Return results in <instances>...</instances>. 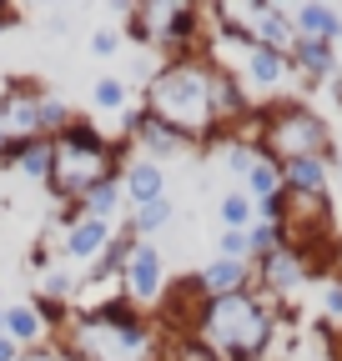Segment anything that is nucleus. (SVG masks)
Segmentation results:
<instances>
[{
    "mask_svg": "<svg viewBox=\"0 0 342 361\" xmlns=\"http://www.w3.org/2000/svg\"><path fill=\"white\" fill-rule=\"evenodd\" d=\"M16 20H20V16H16V11H11V6H0V30H11V25H16Z\"/></svg>",
    "mask_w": 342,
    "mask_h": 361,
    "instance_id": "f704fd0d",
    "label": "nucleus"
},
{
    "mask_svg": "<svg viewBox=\"0 0 342 361\" xmlns=\"http://www.w3.org/2000/svg\"><path fill=\"white\" fill-rule=\"evenodd\" d=\"M247 16H252V35H256V45H267V51H277V56H292V45H297L292 11H277V6H267V0H252Z\"/></svg>",
    "mask_w": 342,
    "mask_h": 361,
    "instance_id": "f8f14e48",
    "label": "nucleus"
},
{
    "mask_svg": "<svg viewBox=\"0 0 342 361\" xmlns=\"http://www.w3.org/2000/svg\"><path fill=\"white\" fill-rule=\"evenodd\" d=\"M252 141L277 166H287V161H332V130L302 101L267 106L262 116H256V135H252Z\"/></svg>",
    "mask_w": 342,
    "mask_h": 361,
    "instance_id": "39448f33",
    "label": "nucleus"
},
{
    "mask_svg": "<svg viewBox=\"0 0 342 361\" xmlns=\"http://www.w3.org/2000/svg\"><path fill=\"white\" fill-rule=\"evenodd\" d=\"M191 281H196V291L211 301V296H237V291H252V281H256V276H252V261H222V256H217V261H206Z\"/></svg>",
    "mask_w": 342,
    "mask_h": 361,
    "instance_id": "ddd939ff",
    "label": "nucleus"
},
{
    "mask_svg": "<svg viewBox=\"0 0 342 361\" xmlns=\"http://www.w3.org/2000/svg\"><path fill=\"white\" fill-rule=\"evenodd\" d=\"M0 336H6V306H0Z\"/></svg>",
    "mask_w": 342,
    "mask_h": 361,
    "instance_id": "c9c22d12",
    "label": "nucleus"
},
{
    "mask_svg": "<svg viewBox=\"0 0 342 361\" xmlns=\"http://www.w3.org/2000/svg\"><path fill=\"white\" fill-rule=\"evenodd\" d=\"M171 211H177V206H171L166 196H156V201H146V206H131V221H126V226H131V231L146 241L151 231H161V226L171 221Z\"/></svg>",
    "mask_w": 342,
    "mask_h": 361,
    "instance_id": "5701e85b",
    "label": "nucleus"
},
{
    "mask_svg": "<svg viewBox=\"0 0 342 361\" xmlns=\"http://www.w3.org/2000/svg\"><path fill=\"white\" fill-rule=\"evenodd\" d=\"M116 51H121V30H96V35H91V56L106 61V56H116Z\"/></svg>",
    "mask_w": 342,
    "mask_h": 361,
    "instance_id": "2f4dec72",
    "label": "nucleus"
},
{
    "mask_svg": "<svg viewBox=\"0 0 342 361\" xmlns=\"http://www.w3.org/2000/svg\"><path fill=\"white\" fill-rule=\"evenodd\" d=\"M287 61H292V71H302L307 80H327L337 71V45L332 40H302V35H297Z\"/></svg>",
    "mask_w": 342,
    "mask_h": 361,
    "instance_id": "f3484780",
    "label": "nucleus"
},
{
    "mask_svg": "<svg viewBox=\"0 0 342 361\" xmlns=\"http://www.w3.org/2000/svg\"><path fill=\"white\" fill-rule=\"evenodd\" d=\"M217 256H222V261H252L247 231H222V236H217Z\"/></svg>",
    "mask_w": 342,
    "mask_h": 361,
    "instance_id": "c756f323",
    "label": "nucleus"
},
{
    "mask_svg": "<svg viewBox=\"0 0 342 361\" xmlns=\"http://www.w3.org/2000/svg\"><path fill=\"white\" fill-rule=\"evenodd\" d=\"M272 336H277V306L256 286L201 301L196 326H191V341L206 346L217 361H262Z\"/></svg>",
    "mask_w": 342,
    "mask_h": 361,
    "instance_id": "7ed1b4c3",
    "label": "nucleus"
},
{
    "mask_svg": "<svg viewBox=\"0 0 342 361\" xmlns=\"http://www.w3.org/2000/svg\"><path fill=\"white\" fill-rule=\"evenodd\" d=\"M337 101H342V80H337Z\"/></svg>",
    "mask_w": 342,
    "mask_h": 361,
    "instance_id": "e433bc0d",
    "label": "nucleus"
},
{
    "mask_svg": "<svg viewBox=\"0 0 342 361\" xmlns=\"http://www.w3.org/2000/svg\"><path fill=\"white\" fill-rule=\"evenodd\" d=\"M6 166H11L16 176H25V180H51V141H46V135H35V141L20 146Z\"/></svg>",
    "mask_w": 342,
    "mask_h": 361,
    "instance_id": "412c9836",
    "label": "nucleus"
},
{
    "mask_svg": "<svg viewBox=\"0 0 342 361\" xmlns=\"http://www.w3.org/2000/svg\"><path fill=\"white\" fill-rule=\"evenodd\" d=\"M252 276L262 281V291L272 296V301H287V296H297L307 281H312V261L297 251V246H277L272 256H262V261H252Z\"/></svg>",
    "mask_w": 342,
    "mask_h": 361,
    "instance_id": "6e6552de",
    "label": "nucleus"
},
{
    "mask_svg": "<svg viewBox=\"0 0 342 361\" xmlns=\"http://www.w3.org/2000/svg\"><path fill=\"white\" fill-rule=\"evenodd\" d=\"M51 341L71 361H161V331L126 296L76 311Z\"/></svg>",
    "mask_w": 342,
    "mask_h": 361,
    "instance_id": "f257e3e1",
    "label": "nucleus"
},
{
    "mask_svg": "<svg viewBox=\"0 0 342 361\" xmlns=\"http://www.w3.org/2000/svg\"><path fill=\"white\" fill-rule=\"evenodd\" d=\"M282 241H287V236H282V226H267V221H252V226H247V246H252V261L272 256Z\"/></svg>",
    "mask_w": 342,
    "mask_h": 361,
    "instance_id": "bb28decb",
    "label": "nucleus"
},
{
    "mask_svg": "<svg viewBox=\"0 0 342 361\" xmlns=\"http://www.w3.org/2000/svg\"><path fill=\"white\" fill-rule=\"evenodd\" d=\"M16 361H66V351H61L56 341H40V346H25Z\"/></svg>",
    "mask_w": 342,
    "mask_h": 361,
    "instance_id": "473e14b6",
    "label": "nucleus"
},
{
    "mask_svg": "<svg viewBox=\"0 0 342 361\" xmlns=\"http://www.w3.org/2000/svg\"><path fill=\"white\" fill-rule=\"evenodd\" d=\"M76 116H71V106L61 101V96H51V90H46V96H40V135H46V141H56V135L71 126Z\"/></svg>",
    "mask_w": 342,
    "mask_h": 361,
    "instance_id": "393cba45",
    "label": "nucleus"
},
{
    "mask_svg": "<svg viewBox=\"0 0 342 361\" xmlns=\"http://www.w3.org/2000/svg\"><path fill=\"white\" fill-rule=\"evenodd\" d=\"M40 96H46V85L30 75L6 80V90H0V161H11L40 135Z\"/></svg>",
    "mask_w": 342,
    "mask_h": 361,
    "instance_id": "423d86ee",
    "label": "nucleus"
},
{
    "mask_svg": "<svg viewBox=\"0 0 342 361\" xmlns=\"http://www.w3.org/2000/svg\"><path fill=\"white\" fill-rule=\"evenodd\" d=\"M121 206H126V196H121V176H111V180H101V186L86 196L76 211H81V216H91V221H111V226H116Z\"/></svg>",
    "mask_w": 342,
    "mask_h": 361,
    "instance_id": "aec40b11",
    "label": "nucleus"
},
{
    "mask_svg": "<svg viewBox=\"0 0 342 361\" xmlns=\"http://www.w3.org/2000/svg\"><path fill=\"white\" fill-rule=\"evenodd\" d=\"M161 361H217V356L196 346L191 336H161Z\"/></svg>",
    "mask_w": 342,
    "mask_h": 361,
    "instance_id": "c85d7f7f",
    "label": "nucleus"
},
{
    "mask_svg": "<svg viewBox=\"0 0 342 361\" xmlns=\"http://www.w3.org/2000/svg\"><path fill=\"white\" fill-rule=\"evenodd\" d=\"M111 236H116V226H111V221H91V216L71 211V221L61 226L56 251H61V261H66V266H91V261L101 266V256H106Z\"/></svg>",
    "mask_w": 342,
    "mask_h": 361,
    "instance_id": "1a4fd4ad",
    "label": "nucleus"
},
{
    "mask_svg": "<svg viewBox=\"0 0 342 361\" xmlns=\"http://www.w3.org/2000/svg\"><path fill=\"white\" fill-rule=\"evenodd\" d=\"M327 186H332L327 161H287V166H282V191H287V196L327 201Z\"/></svg>",
    "mask_w": 342,
    "mask_h": 361,
    "instance_id": "2eb2a0df",
    "label": "nucleus"
},
{
    "mask_svg": "<svg viewBox=\"0 0 342 361\" xmlns=\"http://www.w3.org/2000/svg\"><path fill=\"white\" fill-rule=\"evenodd\" d=\"M121 156H126V141H111L101 135L86 116H76L56 141H51V180L46 191L66 206H81L101 180L121 176Z\"/></svg>",
    "mask_w": 342,
    "mask_h": 361,
    "instance_id": "20e7f679",
    "label": "nucleus"
},
{
    "mask_svg": "<svg viewBox=\"0 0 342 361\" xmlns=\"http://www.w3.org/2000/svg\"><path fill=\"white\" fill-rule=\"evenodd\" d=\"M6 336L25 351V346H40V341H51V326L40 322V311L25 301V306H6Z\"/></svg>",
    "mask_w": 342,
    "mask_h": 361,
    "instance_id": "6ab92c4d",
    "label": "nucleus"
},
{
    "mask_svg": "<svg viewBox=\"0 0 342 361\" xmlns=\"http://www.w3.org/2000/svg\"><path fill=\"white\" fill-rule=\"evenodd\" d=\"M292 30L302 35V40H342V16L332 6H317V0H307V6H297L292 11Z\"/></svg>",
    "mask_w": 342,
    "mask_h": 361,
    "instance_id": "dca6fc26",
    "label": "nucleus"
},
{
    "mask_svg": "<svg viewBox=\"0 0 342 361\" xmlns=\"http://www.w3.org/2000/svg\"><path fill=\"white\" fill-rule=\"evenodd\" d=\"M121 196H126V211L166 196V171H161V161H151V156H131V161H126V166H121Z\"/></svg>",
    "mask_w": 342,
    "mask_h": 361,
    "instance_id": "9b49d317",
    "label": "nucleus"
},
{
    "mask_svg": "<svg viewBox=\"0 0 342 361\" xmlns=\"http://www.w3.org/2000/svg\"><path fill=\"white\" fill-rule=\"evenodd\" d=\"M126 146H141V156L161 161V156H177V151H196L191 141H182L171 126H161L146 111H126Z\"/></svg>",
    "mask_w": 342,
    "mask_h": 361,
    "instance_id": "9d476101",
    "label": "nucleus"
},
{
    "mask_svg": "<svg viewBox=\"0 0 342 361\" xmlns=\"http://www.w3.org/2000/svg\"><path fill=\"white\" fill-rule=\"evenodd\" d=\"M322 316H327L332 326H342V276H332L322 286Z\"/></svg>",
    "mask_w": 342,
    "mask_h": 361,
    "instance_id": "7c9ffc66",
    "label": "nucleus"
},
{
    "mask_svg": "<svg viewBox=\"0 0 342 361\" xmlns=\"http://www.w3.org/2000/svg\"><path fill=\"white\" fill-rule=\"evenodd\" d=\"M256 161H262V151H256V141H237V135H232V141L222 146V166H227L232 176H242V180L252 176V166H256Z\"/></svg>",
    "mask_w": 342,
    "mask_h": 361,
    "instance_id": "a878e982",
    "label": "nucleus"
},
{
    "mask_svg": "<svg viewBox=\"0 0 342 361\" xmlns=\"http://www.w3.org/2000/svg\"><path fill=\"white\" fill-rule=\"evenodd\" d=\"M91 106H96V111H126V80L101 75V80L91 85Z\"/></svg>",
    "mask_w": 342,
    "mask_h": 361,
    "instance_id": "cd10ccee",
    "label": "nucleus"
},
{
    "mask_svg": "<svg viewBox=\"0 0 342 361\" xmlns=\"http://www.w3.org/2000/svg\"><path fill=\"white\" fill-rule=\"evenodd\" d=\"M247 196H252V201H272V196H282V166L262 156V161L252 166V176H247Z\"/></svg>",
    "mask_w": 342,
    "mask_h": 361,
    "instance_id": "4be33fe9",
    "label": "nucleus"
},
{
    "mask_svg": "<svg viewBox=\"0 0 342 361\" xmlns=\"http://www.w3.org/2000/svg\"><path fill=\"white\" fill-rule=\"evenodd\" d=\"M287 71H292V61L277 56V51H267V45H252V51H247V80L256 90H277L287 80Z\"/></svg>",
    "mask_w": 342,
    "mask_h": 361,
    "instance_id": "a211bd4d",
    "label": "nucleus"
},
{
    "mask_svg": "<svg viewBox=\"0 0 342 361\" xmlns=\"http://www.w3.org/2000/svg\"><path fill=\"white\" fill-rule=\"evenodd\" d=\"M66 361H71V356H66Z\"/></svg>",
    "mask_w": 342,
    "mask_h": 361,
    "instance_id": "4c0bfd02",
    "label": "nucleus"
},
{
    "mask_svg": "<svg viewBox=\"0 0 342 361\" xmlns=\"http://www.w3.org/2000/svg\"><path fill=\"white\" fill-rule=\"evenodd\" d=\"M16 356H20V346L11 336H0V361H16Z\"/></svg>",
    "mask_w": 342,
    "mask_h": 361,
    "instance_id": "72a5a7b5",
    "label": "nucleus"
},
{
    "mask_svg": "<svg viewBox=\"0 0 342 361\" xmlns=\"http://www.w3.org/2000/svg\"><path fill=\"white\" fill-rule=\"evenodd\" d=\"M211 116H217V130H232L237 121H247V116H252L247 90H242V80H237L227 66L211 71Z\"/></svg>",
    "mask_w": 342,
    "mask_h": 361,
    "instance_id": "4468645a",
    "label": "nucleus"
},
{
    "mask_svg": "<svg viewBox=\"0 0 342 361\" xmlns=\"http://www.w3.org/2000/svg\"><path fill=\"white\" fill-rule=\"evenodd\" d=\"M121 296L131 301L136 311L156 306L166 296V261H161V251L151 241H136L131 256H126V266H121Z\"/></svg>",
    "mask_w": 342,
    "mask_h": 361,
    "instance_id": "0eeeda50",
    "label": "nucleus"
},
{
    "mask_svg": "<svg viewBox=\"0 0 342 361\" xmlns=\"http://www.w3.org/2000/svg\"><path fill=\"white\" fill-rule=\"evenodd\" d=\"M211 71H217V61H211L206 51L196 56H171L151 80H146V116H156L161 126H171L182 135V141L191 146H206L217 130V116H211Z\"/></svg>",
    "mask_w": 342,
    "mask_h": 361,
    "instance_id": "f03ea898",
    "label": "nucleus"
},
{
    "mask_svg": "<svg viewBox=\"0 0 342 361\" xmlns=\"http://www.w3.org/2000/svg\"><path fill=\"white\" fill-rule=\"evenodd\" d=\"M217 216H222V231H247V226L256 221V211H252V196H247V191H227V196L217 201Z\"/></svg>",
    "mask_w": 342,
    "mask_h": 361,
    "instance_id": "b1692460",
    "label": "nucleus"
}]
</instances>
